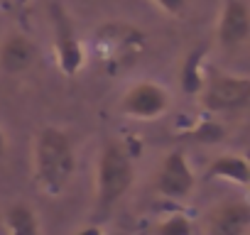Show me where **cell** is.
Returning a JSON list of instances; mask_svg holds the SVG:
<instances>
[{
	"instance_id": "7a4b0ae2",
	"label": "cell",
	"mask_w": 250,
	"mask_h": 235,
	"mask_svg": "<svg viewBox=\"0 0 250 235\" xmlns=\"http://www.w3.org/2000/svg\"><path fill=\"white\" fill-rule=\"evenodd\" d=\"M145 47V32L128 22H105L93 35V57L101 64V69L110 76L123 74L133 64H138Z\"/></svg>"
},
{
	"instance_id": "5b68a950",
	"label": "cell",
	"mask_w": 250,
	"mask_h": 235,
	"mask_svg": "<svg viewBox=\"0 0 250 235\" xmlns=\"http://www.w3.org/2000/svg\"><path fill=\"white\" fill-rule=\"evenodd\" d=\"M49 18H52V32H54L57 64H59L64 76H74L86 64V52H83V44L76 35L74 20L62 3L49 5Z\"/></svg>"
},
{
	"instance_id": "8992f818",
	"label": "cell",
	"mask_w": 250,
	"mask_h": 235,
	"mask_svg": "<svg viewBox=\"0 0 250 235\" xmlns=\"http://www.w3.org/2000/svg\"><path fill=\"white\" fill-rule=\"evenodd\" d=\"M194 184H196V179H194V172H191L184 152H179V150L169 152L157 172V181H155L157 194L165 198L179 201L194 191Z\"/></svg>"
},
{
	"instance_id": "6da1fadb",
	"label": "cell",
	"mask_w": 250,
	"mask_h": 235,
	"mask_svg": "<svg viewBox=\"0 0 250 235\" xmlns=\"http://www.w3.org/2000/svg\"><path fill=\"white\" fill-rule=\"evenodd\" d=\"M76 172V155L69 135L59 128H44L32 145V174L47 196H59Z\"/></svg>"
},
{
	"instance_id": "8fae6325",
	"label": "cell",
	"mask_w": 250,
	"mask_h": 235,
	"mask_svg": "<svg viewBox=\"0 0 250 235\" xmlns=\"http://www.w3.org/2000/svg\"><path fill=\"white\" fill-rule=\"evenodd\" d=\"M206 179L230 181L238 186H250V164L243 155H218L206 167Z\"/></svg>"
},
{
	"instance_id": "9c48e42d",
	"label": "cell",
	"mask_w": 250,
	"mask_h": 235,
	"mask_svg": "<svg viewBox=\"0 0 250 235\" xmlns=\"http://www.w3.org/2000/svg\"><path fill=\"white\" fill-rule=\"evenodd\" d=\"M250 206L245 201H228L208 211L201 235H248Z\"/></svg>"
},
{
	"instance_id": "ba28073f",
	"label": "cell",
	"mask_w": 250,
	"mask_h": 235,
	"mask_svg": "<svg viewBox=\"0 0 250 235\" xmlns=\"http://www.w3.org/2000/svg\"><path fill=\"white\" fill-rule=\"evenodd\" d=\"M250 37V13L243 0H223L218 25H216V39L226 49H235L245 44Z\"/></svg>"
},
{
	"instance_id": "2e32d148",
	"label": "cell",
	"mask_w": 250,
	"mask_h": 235,
	"mask_svg": "<svg viewBox=\"0 0 250 235\" xmlns=\"http://www.w3.org/2000/svg\"><path fill=\"white\" fill-rule=\"evenodd\" d=\"M155 3H157L165 13H169V15H182V13L187 10L189 0H155Z\"/></svg>"
},
{
	"instance_id": "d6986e66",
	"label": "cell",
	"mask_w": 250,
	"mask_h": 235,
	"mask_svg": "<svg viewBox=\"0 0 250 235\" xmlns=\"http://www.w3.org/2000/svg\"><path fill=\"white\" fill-rule=\"evenodd\" d=\"M0 5H3V8L8 10V8H10V0H0Z\"/></svg>"
},
{
	"instance_id": "7c38bea8",
	"label": "cell",
	"mask_w": 250,
	"mask_h": 235,
	"mask_svg": "<svg viewBox=\"0 0 250 235\" xmlns=\"http://www.w3.org/2000/svg\"><path fill=\"white\" fill-rule=\"evenodd\" d=\"M206 44H199L194 47L184 61H182V69H179V83H182V91L187 96H199L201 86H204V78H206V71H204V59H206Z\"/></svg>"
},
{
	"instance_id": "e0dca14e",
	"label": "cell",
	"mask_w": 250,
	"mask_h": 235,
	"mask_svg": "<svg viewBox=\"0 0 250 235\" xmlns=\"http://www.w3.org/2000/svg\"><path fill=\"white\" fill-rule=\"evenodd\" d=\"M76 235H103V230H101V225H86V228H81Z\"/></svg>"
},
{
	"instance_id": "52a82bcc",
	"label": "cell",
	"mask_w": 250,
	"mask_h": 235,
	"mask_svg": "<svg viewBox=\"0 0 250 235\" xmlns=\"http://www.w3.org/2000/svg\"><path fill=\"white\" fill-rule=\"evenodd\" d=\"M167 108H169V93L152 81H143L133 86L120 100V110L130 118H140V120L160 118Z\"/></svg>"
},
{
	"instance_id": "ffe728a7",
	"label": "cell",
	"mask_w": 250,
	"mask_h": 235,
	"mask_svg": "<svg viewBox=\"0 0 250 235\" xmlns=\"http://www.w3.org/2000/svg\"><path fill=\"white\" fill-rule=\"evenodd\" d=\"M194 235H201V230H194Z\"/></svg>"
},
{
	"instance_id": "3957f363",
	"label": "cell",
	"mask_w": 250,
	"mask_h": 235,
	"mask_svg": "<svg viewBox=\"0 0 250 235\" xmlns=\"http://www.w3.org/2000/svg\"><path fill=\"white\" fill-rule=\"evenodd\" d=\"M135 181V164L130 152L118 142H105L98 159L96 174V211L108 213L120 196Z\"/></svg>"
},
{
	"instance_id": "277c9868",
	"label": "cell",
	"mask_w": 250,
	"mask_h": 235,
	"mask_svg": "<svg viewBox=\"0 0 250 235\" xmlns=\"http://www.w3.org/2000/svg\"><path fill=\"white\" fill-rule=\"evenodd\" d=\"M201 108L208 113H233L250 103V78L211 69L199 91Z\"/></svg>"
},
{
	"instance_id": "5bb4252c",
	"label": "cell",
	"mask_w": 250,
	"mask_h": 235,
	"mask_svg": "<svg viewBox=\"0 0 250 235\" xmlns=\"http://www.w3.org/2000/svg\"><path fill=\"white\" fill-rule=\"evenodd\" d=\"M194 230H196V228L191 225V220H189L187 215L174 213V215L160 220V223L152 228V235H194Z\"/></svg>"
},
{
	"instance_id": "9a60e30c",
	"label": "cell",
	"mask_w": 250,
	"mask_h": 235,
	"mask_svg": "<svg viewBox=\"0 0 250 235\" xmlns=\"http://www.w3.org/2000/svg\"><path fill=\"white\" fill-rule=\"evenodd\" d=\"M184 137L196 140V142H221L226 137V128L213 123V120H201L196 128H191L189 133H184Z\"/></svg>"
},
{
	"instance_id": "ac0fdd59",
	"label": "cell",
	"mask_w": 250,
	"mask_h": 235,
	"mask_svg": "<svg viewBox=\"0 0 250 235\" xmlns=\"http://www.w3.org/2000/svg\"><path fill=\"white\" fill-rule=\"evenodd\" d=\"M5 147H8V145H5V133H3V130H0V157H3V155H5Z\"/></svg>"
},
{
	"instance_id": "4fadbf2b",
	"label": "cell",
	"mask_w": 250,
	"mask_h": 235,
	"mask_svg": "<svg viewBox=\"0 0 250 235\" xmlns=\"http://www.w3.org/2000/svg\"><path fill=\"white\" fill-rule=\"evenodd\" d=\"M8 235H40V218L27 203H15L5 211Z\"/></svg>"
},
{
	"instance_id": "30bf717a",
	"label": "cell",
	"mask_w": 250,
	"mask_h": 235,
	"mask_svg": "<svg viewBox=\"0 0 250 235\" xmlns=\"http://www.w3.org/2000/svg\"><path fill=\"white\" fill-rule=\"evenodd\" d=\"M37 57V44L22 32H10L0 42V71L3 74H22L35 66Z\"/></svg>"
}]
</instances>
